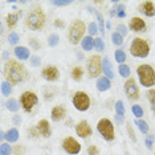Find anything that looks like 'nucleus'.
<instances>
[{"mask_svg":"<svg viewBox=\"0 0 155 155\" xmlns=\"http://www.w3.org/2000/svg\"><path fill=\"white\" fill-rule=\"evenodd\" d=\"M111 87V82H110V80L107 78V77H100L97 81V89L100 90V91H106L109 90Z\"/></svg>","mask_w":155,"mask_h":155,"instance_id":"obj_21","label":"nucleus"},{"mask_svg":"<svg viewBox=\"0 0 155 155\" xmlns=\"http://www.w3.org/2000/svg\"><path fill=\"white\" fill-rule=\"evenodd\" d=\"M13 122H15V123H19V122H21V118H19V117H17V115H16V117L13 118Z\"/></svg>","mask_w":155,"mask_h":155,"instance_id":"obj_48","label":"nucleus"},{"mask_svg":"<svg viewBox=\"0 0 155 155\" xmlns=\"http://www.w3.org/2000/svg\"><path fill=\"white\" fill-rule=\"evenodd\" d=\"M41 76L47 81H49V82H54V81H57L60 78V70L57 66H54V65H48L43 69Z\"/></svg>","mask_w":155,"mask_h":155,"instance_id":"obj_12","label":"nucleus"},{"mask_svg":"<svg viewBox=\"0 0 155 155\" xmlns=\"http://www.w3.org/2000/svg\"><path fill=\"white\" fill-rule=\"evenodd\" d=\"M114 57H115V61L119 62L121 65H122V62L126 61V53L122 51V49H118V51H115Z\"/></svg>","mask_w":155,"mask_h":155,"instance_id":"obj_29","label":"nucleus"},{"mask_svg":"<svg viewBox=\"0 0 155 155\" xmlns=\"http://www.w3.org/2000/svg\"><path fill=\"white\" fill-rule=\"evenodd\" d=\"M135 125L138 126V129L140 130V133L147 134V131H149V125H147V122H144V121H142V119H139V121H135Z\"/></svg>","mask_w":155,"mask_h":155,"instance_id":"obj_30","label":"nucleus"},{"mask_svg":"<svg viewBox=\"0 0 155 155\" xmlns=\"http://www.w3.org/2000/svg\"><path fill=\"white\" fill-rule=\"evenodd\" d=\"M127 131H129V134H130V138H131L134 142L137 140V138H135V134H134V131H133V127L130 126V123H127Z\"/></svg>","mask_w":155,"mask_h":155,"instance_id":"obj_44","label":"nucleus"},{"mask_svg":"<svg viewBox=\"0 0 155 155\" xmlns=\"http://www.w3.org/2000/svg\"><path fill=\"white\" fill-rule=\"evenodd\" d=\"M76 133L78 137H81V138H89L91 135V127H90L89 122L84 121V119L80 121L76 125Z\"/></svg>","mask_w":155,"mask_h":155,"instance_id":"obj_13","label":"nucleus"},{"mask_svg":"<svg viewBox=\"0 0 155 155\" xmlns=\"http://www.w3.org/2000/svg\"><path fill=\"white\" fill-rule=\"evenodd\" d=\"M4 76L9 84L16 85V84H20L27 80L28 72L25 66L17 60H8L4 65Z\"/></svg>","mask_w":155,"mask_h":155,"instance_id":"obj_1","label":"nucleus"},{"mask_svg":"<svg viewBox=\"0 0 155 155\" xmlns=\"http://www.w3.org/2000/svg\"><path fill=\"white\" fill-rule=\"evenodd\" d=\"M62 147H64V150L70 155H77L81 151L80 142L73 138V137H66V138L62 140Z\"/></svg>","mask_w":155,"mask_h":155,"instance_id":"obj_10","label":"nucleus"},{"mask_svg":"<svg viewBox=\"0 0 155 155\" xmlns=\"http://www.w3.org/2000/svg\"><path fill=\"white\" fill-rule=\"evenodd\" d=\"M5 106L9 111H17L20 109V104L17 102V100H15V98H9V100L7 101Z\"/></svg>","mask_w":155,"mask_h":155,"instance_id":"obj_26","label":"nucleus"},{"mask_svg":"<svg viewBox=\"0 0 155 155\" xmlns=\"http://www.w3.org/2000/svg\"><path fill=\"white\" fill-rule=\"evenodd\" d=\"M153 142H154V135H149L146 138V144H147V147H149V149L153 147Z\"/></svg>","mask_w":155,"mask_h":155,"instance_id":"obj_43","label":"nucleus"},{"mask_svg":"<svg viewBox=\"0 0 155 155\" xmlns=\"http://www.w3.org/2000/svg\"><path fill=\"white\" fill-rule=\"evenodd\" d=\"M102 72L105 73V77H107L109 80H111L114 77V73H113V69H111V64L109 61L107 57H105L102 60Z\"/></svg>","mask_w":155,"mask_h":155,"instance_id":"obj_20","label":"nucleus"},{"mask_svg":"<svg viewBox=\"0 0 155 155\" xmlns=\"http://www.w3.org/2000/svg\"><path fill=\"white\" fill-rule=\"evenodd\" d=\"M54 27H57V28H64V27H65V23L61 21V20H54Z\"/></svg>","mask_w":155,"mask_h":155,"instance_id":"obj_47","label":"nucleus"},{"mask_svg":"<svg viewBox=\"0 0 155 155\" xmlns=\"http://www.w3.org/2000/svg\"><path fill=\"white\" fill-rule=\"evenodd\" d=\"M137 73L139 77V82L143 86L150 87L155 85V69L149 64H142L137 68Z\"/></svg>","mask_w":155,"mask_h":155,"instance_id":"obj_4","label":"nucleus"},{"mask_svg":"<svg viewBox=\"0 0 155 155\" xmlns=\"http://www.w3.org/2000/svg\"><path fill=\"white\" fill-rule=\"evenodd\" d=\"M65 115H66V109L62 105H56L51 111L52 121H54V122H60L61 119L65 118Z\"/></svg>","mask_w":155,"mask_h":155,"instance_id":"obj_16","label":"nucleus"},{"mask_svg":"<svg viewBox=\"0 0 155 155\" xmlns=\"http://www.w3.org/2000/svg\"><path fill=\"white\" fill-rule=\"evenodd\" d=\"M118 72H119V74H121V76L123 77V78H126V77H129L130 74H131V70H130V66H129V65H125V64L119 65Z\"/></svg>","mask_w":155,"mask_h":155,"instance_id":"obj_28","label":"nucleus"},{"mask_svg":"<svg viewBox=\"0 0 155 155\" xmlns=\"http://www.w3.org/2000/svg\"><path fill=\"white\" fill-rule=\"evenodd\" d=\"M98 153H100V150H98L97 146H89L87 147V154L89 155H98Z\"/></svg>","mask_w":155,"mask_h":155,"instance_id":"obj_41","label":"nucleus"},{"mask_svg":"<svg viewBox=\"0 0 155 155\" xmlns=\"http://www.w3.org/2000/svg\"><path fill=\"white\" fill-rule=\"evenodd\" d=\"M86 32V25L82 20L76 19L70 23L68 28V38L69 43L73 45H77L80 41L84 40V33Z\"/></svg>","mask_w":155,"mask_h":155,"instance_id":"obj_3","label":"nucleus"},{"mask_svg":"<svg viewBox=\"0 0 155 155\" xmlns=\"http://www.w3.org/2000/svg\"><path fill=\"white\" fill-rule=\"evenodd\" d=\"M36 129H37L38 135L44 137V138H48V137H51V134H52L51 125H49V121H47V119H40L36 125Z\"/></svg>","mask_w":155,"mask_h":155,"instance_id":"obj_15","label":"nucleus"},{"mask_svg":"<svg viewBox=\"0 0 155 155\" xmlns=\"http://www.w3.org/2000/svg\"><path fill=\"white\" fill-rule=\"evenodd\" d=\"M73 105L78 111H86L90 107V97L85 91H76L73 94Z\"/></svg>","mask_w":155,"mask_h":155,"instance_id":"obj_9","label":"nucleus"},{"mask_svg":"<svg viewBox=\"0 0 155 155\" xmlns=\"http://www.w3.org/2000/svg\"><path fill=\"white\" fill-rule=\"evenodd\" d=\"M38 102V97L35 91L27 90L20 96V105H21L23 110L25 113H31L33 110V107L37 105Z\"/></svg>","mask_w":155,"mask_h":155,"instance_id":"obj_8","label":"nucleus"},{"mask_svg":"<svg viewBox=\"0 0 155 155\" xmlns=\"http://www.w3.org/2000/svg\"><path fill=\"white\" fill-rule=\"evenodd\" d=\"M117 31H118L119 35H122V36H125V35L127 33V29H126V27L122 25V24H119V25L117 27Z\"/></svg>","mask_w":155,"mask_h":155,"instance_id":"obj_42","label":"nucleus"},{"mask_svg":"<svg viewBox=\"0 0 155 155\" xmlns=\"http://www.w3.org/2000/svg\"><path fill=\"white\" fill-rule=\"evenodd\" d=\"M2 93L3 96H9V94L12 93V84H9L8 81H4V82L2 84Z\"/></svg>","mask_w":155,"mask_h":155,"instance_id":"obj_27","label":"nucleus"},{"mask_svg":"<svg viewBox=\"0 0 155 155\" xmlns=\"http://www.w3.org/2000/svg\"><path fill=\"white\" fill-rule=\"evenodd\" d=\"M81 47H82V49H84V51H86V52L91 51V49L94 48V38L91 36L84 37V40L81 41Z\"/></svg>","mask_w":155,"mask_h":155,"instance_id":"obj_22","label":"nucleus"},{"mask_svg":"<svg viewBox=\"0 0 155 155\" xmlns=\"http://www.w3.org/2000/svg\"><path fill=\"white\" fill-rule=\"evenodd\" d=\"M29 44L33 47V49H38V48H40V44L37 43L36 38H31V40H29Z\"/></svg>","mask_w":155,"mask_h":155,"instance_id":"obj_46","label":"nucleus"},{"mask_svg":"<svg viewBox=\"0 0 155 155\" xmlns=\"http://www.w3.org/2000/svg\"><path fill=\"white\" fill-rule=\"evenodd\" d=\"M102 60L104 58H101V56H98V54L90 56V57L87 58L86 69H87V73H89L90 78H97V77H100V74L102 73Z\"/></svg>","mask_w":155,"mask_h":155,"instance_id":"obj_7","label":"nucleus"},{"mask_svg":"<svg viewBox=\"0 0 155 155\" xmlns=\"http://www.w3.org/2000/svg\"><path fill=\"white\" fill-rule=\"evenodd\" d=\"M94 48H96L98 52L105 51V44H104V40H102L101 37L94 38Z\"/></svg>","mask_w":155,"mask_h":155,"instance_id":"obj_33","label":"nucleus"},{"mask_svg":"<svg viewBox=\"0 0 155 155\" xmlns=\"http://www.w3.org/2000/svg\"><path fill=\"white\" fill-rule=\"evenodd\" d=\"M129 28L134 32H144L146 31V23L142 17H138V16H134L131 17L129 23Z\"/></svg>","mask_w":155,"mask_h":155,"instance_id":"obj_14","label":"nucleus"},{"mask_svg":"<svg viewBox=\"0 0 155 155\" xmlns=\"http://www.w3.org/2000/svg\"><path fill=\"white\" fill-rule=\"evenodd\" d=\"M11 146H9V143H2V146H0V155H9L11 154Z\"/></svg>","mask_w":155,"mask_h":155,"instance_id":"obj_34","label":"nucleus"},{"mask_svg":"<svg viewBox=\"0 0 155 155\" xmlns=\"http://www.w3.org/2000/svg\"><path fill=\"white\" fill-rule=\"evenodd\" d=\"M154 155H155V153H154Z\"/></svg>","mask_w":155,"mask_h":155,"instance_id":"obj_50","label":"nucleus"},{"mask_svg":"<svg viewBox=\"0 0 155 155\" xmlns=\"http://www.w3.org/2000/svg\"><path fill=\"white\" fill-rule=\"evenodd\" d=\"M147 98H149V102L151 104V106H155V89L149 90V93H147Z\"/></svg>","mask_w":155,"mask_h":155,"instance_id":"obj_39","label":"nucleus"},{"mask_svg":"<svg viewBox=\"0 0 155 155\" xmlns=\"http://www.w3.org/2000/svg\"><path fill=\"white\" fill-rule=\"evenodd\" d=\"M97 130H98V133L101 134V137L105 140H109V142L114 140V138H115L114 125H113V122L109 118L100 119L98 123H97Z\"/></svg>","mask_w":155,"mask_h":155,"instance_id":"obj_6","label":"nucleus"},{"mask_svg":"<svg viewBox=\"0 0 155 155\" xmlns=\"http://www.w3.org/2000/svg\"><path fill=\"white\" fill-rule=\"evenodd\" d=\"M111 41H113V44H115V45H122L123 44V36L119 35L118 32H114L111 35Z\"/></svg>","mask_w":155,"mask_h":155,"instance_id":"obj_31","label":"nucleus"},{"mask_svg":"<svg viewBox=\"0 0 155 155\" xmlns=\"http://www.w3.org/2000/svg\"><path fill=\"white\" fill-rule=\"evenodd\" d=\"M130 53L134 57H140V58L147 57L150 53V44L144 38L135 37L131 41V45H130Z\"/></svg>","mask_w":155,"mask_h":155,"instance_id":"obj_5","label":"nucleus"},{"mask_svg":"<svg viewBox=\"0 0 155 155\" xmlns=\"http://www.w3.org/2000/svg\"><path fill=\"white\" fill-rule=\"evenodd\" d=\"M72 2H52L53 5H57V7H65V5H69Z\"/></svg>","mask_w":155,"mask_h":155,"instance_id":"obj_45","label":"nucleus"},{"mask_svg":"<svg viewBox=\"0 0 155 155\" xmlns=\"http://www.w3.org/2000/svg\"><path fill=\"white\" fill-rule=\"evenodd\" d=\"M45 23H47V16L40 7H35L27 13L25 24L29 29L32 31H40L43 29Z\"/></svg>","mask_w":155,"mask_h":155,"instance_id":"obj_2","label":"nucleus"},{"mask_svg":"<svg viewBox=\"0 0 155 155\" xmlns=\"http://www.w3.org/2000/svg\"><path fill=\"white\" fill-rule=\"evenodd\" d=\"M41 62V57L38 56H31V65L32 66H38Z\"/></svg>","mask_w":155,"mask_h":155,"instance_id":"obj_40","label":"nucleus"},{"mask_svg":"<svg viewBox=\"0 0 155 155\" xmlns=\"http://www.w3.org/2000/svg\"><path fill=\"white\" fill-rule=\"evenodd\" d=\"M70 74H72V78L74 81H81L82 80V76H84V69L81 68V66H74V68L72 69V72H70Z\"/></svg>","mask_w":155,"mask_h":155,"instance_id":"obj_24","label":"nucleus"},{"mask_svg":"<svg viewBox=\"0 0 155 155\" xmlns=\"http://www.w3.org/2000/svg\"><path fill=\"white\" fill-rule=\"evenodd\" d=\"M131 111H133V114L135 115L137 118H140L143 115V109L139 106V105H133L131 106Z\"/></svg>","mask_w":155,"mask_h":155,"instance_id":"obj_35","label":"nucleus"},{"mask_svg":"<svg viewBox=\"0 0 155 155\" xmlns=\"http://www.w3.org/2000/svg\"><path fill=\"white\" fill-rule=\"evenodd\" d=\"M8 41H9V44L16 45V44L20 41V36H19V35H17L16 32H11V33L8 35Z\"/></svg>","mask_w":155,"mask_h":155,"instance_id":"obj_36","label":"nucleus"},{"mask_svg":"<svg viewBox=\"0 0 155 155\" xmlns=\"http://www.w3.org/2000/svg\"><path fill=\"white\" fill-rule=\"evenodd\" d=\"M123 89H125L126 96H127L130 100L135 101V100L139 98V89H138V86H137V82H135L134 78L126 80L125 85H123Z\"/></svg>","mask_w":155,"mask_h":155,"instance_id":"obj_11","label":"nucleus"},{"mask_svg":"<svg viewBox=\"0 0 155 155\" xmlns=\"http://www.w3.org/2000/svg\"><path fill=\"white\" fill-rule=\"evenodd\" d=\"M13 53H15L16 58L20 60V61H24V60L29 58V49L25 48V47H16L15 51H13Z\"/></svg>","mask_w":155,"mask_h":155,"instance_id":"obj_19","label":"nucleus"},{"mask_svg":"<svg viewBox=\"0 0 155 155\" xmlns=\"http://www.w3.org/2000/svg\"><path fill=\"white\" fill-rule=\"evenodd\" d=\"M20 16H21V11H16L13 13H8V15H7L5 21H7V25H8L9 29H13V28L16 27V24H17V21H19Z\"/></svg>","mask_w":155,"mask_h":155,"instance_id":"obj_18","label":"nucleus"},{"mask_svg":"<svg viewBox=\"0 0 155 155\" xmlns=\"http://www.w3.org/2000/svg\"><path fill=\"white\" fill-rule=\"evenodd\" d=\"M115 114H117L118 122H122L123 117H125V106H123L122 101H118L117 104H115Z\"/></svg>","mask_w":155,"mask_h":155,"instance_id":"obj_23","label":"nucleus"},{"mask_svg":"<svg viewBox=\"0 0 155 155\" xmlns=\"http://www.w3.org/2000/svg\"><path fill=\"white\" fill-rule=\"evenodd\" d=\"M153 111H154V114H155V106H153Z\"/></svg>","mask_w":155,"mask_h":155,"instance_id":"obj_49","label":"nucleus"},{"mask_svg":"<svg viewBox=\"0 0 155 155\" xmlns=\"http://www.w3.org/2000/svg\"><path fill=\"white\" fill-rule=\"evenodd\" d=\"M96 15H97V19H98V23H100V31L102 35H105V27H104V17H102V15L100 12L96 11Z\"/></svg>","mask_w":155,"mask_h":155,"instance_id":"obj_38","label":"nucleus"},{"mask_svg":"<svg viewBox=\"0 0 155 155\" xmlns=\"http://www.w3.org/2000/svg\"><path fill=\"white\" fill-rule=\"evenodd\" d=\"M87 32H89L91 36H96V35L98 33V28H97V24L96 23H90L89 24V27H87Z\"/></svg>","mask_w":155,"mask_h":155,"instance_id":"obj_37","label":"nucleus"},{"mask_svg":"<svg viewBox=\"0 0 155 155\" xmlns=\"http://www.w3.org/2000/svg\"><path fill=\"white\" fill-rule=\"evenodd\" d=\"M139 11L147 17H153L155 15V5L153 2H143L139 5Z\"/></svg>","mask_w":155,"mask_h":155,"instance_id":"obj_17","label":"nucleus"},{"mask_svg":"<svg viewBox=\"0 0 155 155\" xmlns=\"http://www.w3.org/2000/svg\"><path fill=\"white\" fill-rule=\"evenodd\" d=\"M58 41H60V37H58V35H56V33H52L51 36L48 37L49 47H56V45H58Z\"/></svg>","mask_w":155,"mask_h":155,"instance_id":"obj_32","label":"nucleus"},{"mask_svg":"<svg viewBox=\"0 0 155 155\" xmlns=\"http://www.w3.org/2000/svg\"><path fill=\"white\" fill-rule=\"evenodd\" d=\"M5 139L8 140V143L11 142H16L19 139V131L16 129H9L8 131L5 133Z\"/></svg>","mask_w":155,"mask_h":155,"instance_id":"obj_25","label":"nucleus"}]
</instances>
